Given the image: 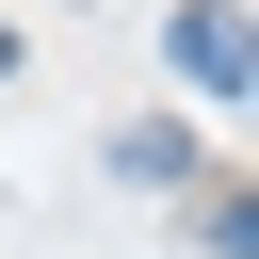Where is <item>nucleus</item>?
Returning <instances> with one entry per match:
<instances>
[{
  "mask_svg": "<svg viewBox=\"0 0 259 259\" xmlns=\"http://www.w3.org/2000/svg\"><path fill=\"white\" fill-rule=\"evenodd\" d=\"M113 178H130V194H178V178H194V130L130 113V130H113Z\"/></svg>",
  "mask_w": 259,
  "mask_h": 259,
  "instance_id": "nucleus-1",
  "label": "nucleus"
},
{
  "mask_svg": "<svg viewBox=\"0 0 259 259\" xmlns=\"http://www.w3.org/2000/svg\"><path fill=\"white\" fill-rule=\"evenodd\" d=\"M178 65H194L210 97H243V16H227V0H194V16H178Z\"/></svg>",
  "mask_w": 259,
  "mask_h": 259,
  "instance_id": "nucleus-2",
  "label": "nucleus"
},
{
  "mask_svg": "<svg viewBox=\"0 0 259 259\" xmlns=\"http://www.w3.org/2000/svg\"><path fill=\"white\" fill-rule=\"evenodd\" d=\"M0 81H16V32H0Z\"/></svg>",
  "mask_w": 259,
  "mask_h": 259,
  "instance_id": "nucleus-3",
  "label": "nucleus"
}]
</instances>
